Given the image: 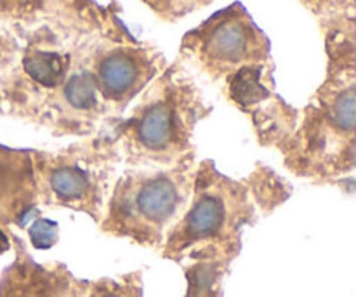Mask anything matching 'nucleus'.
<instances>
[{
  "mask_svg": "<svg viewBox=\"0 0 356 297\" xmlns=\"http://www.w3.org/2000/svg\"><path fill=\"white\" fill-rule=\"evenodd\" d=\"M186 197V181L176 172L138 176L115 197L113 216L124 228L141 235L159 232L174 218Z\"/></svg>",
  "mask_w": 356,
  "mask_h": 297,
  "instance_id": "1",
  "label": "nucleus"
},
{
  "mask_svg": "<svg viewBox=\"0 0 356 297\" xmlns=\"http://www.w3.org/2000/svg\"><path fill=\"white\" fill-rule=\"evenodd\" d=\"M261 33L242 10L229 9L214 16L202 33V56L219 70L235 68L245 61L259 59Z\"/></svg>",
  "mask_w": 356,
  "mask_h": 297,
  "instance_id": "2",
  "label": "nucleus"
},
{
  "mask_svg": "<svg viewBox=\"0 0 356 297\" xmlns=\"http://www.w3.org/2000/svg\"><path fill=\"white\" fill-rule=\"evenodd\" d=\"M186 138V115L170 93L148 101L134 117L132 139L143 155L170 156L183 148Z\"/></svg>",
  "mask_w": 356,
  "mask_h": 297,
  "instance_id": "3",
  "label": "nucleus"
},
{
  "mask_svg": "<svg viewBox=\"0 0 356 297\" xmlns=\"http://www.w3.org/2000/svg\"><path fill=\"white\" fill-rule=\"evenodd\" d=\"M148 77V63L132 51H113L97 65L96 80L99 90L110 101L131 97Z\"/></svg>",
  "mask_w": 356,
  "mask_h": 297,
  "instance_id": "4",
  "label": "nucleus"
},
{
  "mask_svg": "<svg viewBox=\"0 0 356 297\" xmlns=\"http://www.w3.org/2000/svg\"><path fill=\"white\" fill-rule=\"evenodd\" d=\"M229 219L228 202L222 195L207 191L195 200L190 214L184 219L183 236L190 242L218 236Z\"/></svg>",
  "mask_w": 356,
  "mask_h": 297,
  "instance_id": "5",
  "label": "nucleus"
},
{
  "mask_svg": "<svg viewBox=\"0 0 356 297\" xmlns=\"http://www.w3.org/2000/svg\"><path fill=\"white\" fill-rule=\"evenodd\" d=\"M45 184L52 197L65 204H82L92 198V176L76 162L52 163L45 172Z\"/></svg>",
  "mask_w": 356,
  "mask_h": 297,
  "instance_id": "6",
  "label": "nucleus"
},
{
  "mask_svg": "<svg viewBox=\"0 0 356 297\" xmlns=\"http://www.w3.org/2000/svg\"><path fill=\"white\" fill-rule=\"evenodd\" d=\"M24 73L42 87H58L65 83L66 61L51 51H33L24 58Z\"/></svg>",
  "mask_w": 356,
  "mask_h": 297,
  "instance_id": "7",
  "label": "nucleus"
},
{
  "mask_svg": "<svg viewBox=\"0 0 356 297\" xmlns=\"http://www.w3.org/2000/svg\"><path fill=\"white\" fill-rule=\"evenodd\" d=\"M99 86H97L96 75L89 72L75 73L72 79L63 83V96L68 106L73 110L87 111L96 106V97Z\"/></svg>",
  "mask_w": 356,
  "mask_h": 297,
  "instance_id": "8",
  "label": "nucleus"
},
{
  "mask_svg": "<svg viewBox=\"0 0 356 297\" xmlns=\"http://www.w3.org/2000/svg\"><path fill=\"white\" fill-rule=\"evenodd\" d=\"M30 236L35 247L49 249L58 239V226H56V223L47 221V219H40V221H35L33 226L30 228Z\"/></svg>",
  "mask_w": 356,
  "mask_h": 297,
  "instance_id": "9",
  "label": "nucleus"
},
{
  "mask_svg": "<svg viewBox=\"0 0 356 297\" xmlns=\"http://www.w3.org/2000/svg\"><path fill=\"white\" fill-rule=\"evenodd\" d=\"M90 297H134L131 292H124L118 285L106 284V287H99L96 292H92Z\"/></svg>",
  "mask_w": 356,
  "mask_h": 297,
  "instance_id": "10",
  "label": "nucleus"
}]
</instances>
